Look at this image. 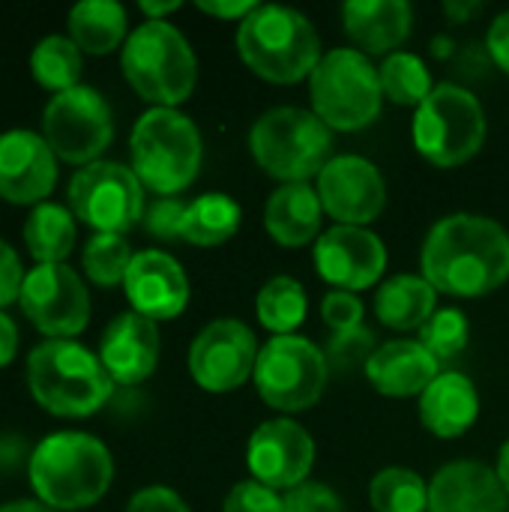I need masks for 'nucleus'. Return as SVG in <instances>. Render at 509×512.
Instances as JSON below:
<instances>
[{"mask_svg": "<svg viewBox=\"0 0 509 512\" xmlns=\"http://www.w3.org/2000/svg\"><path fill=\"white\" fill-rule=\"evenodd\" d=\"M477 9H480V3H453V0L447 3V15H450V18H459V21H465V18H468L471 12H477Z\"/></svg>", "mask_w": 509, "mask_h": 512, "instance_id": "nucleus-49", "label": "nucleus"}, {"mask_svg": "<svg viewBox=\"0 0 509 512\" xmlns=\"http://www.w3.org/2000/svg\"><path fill=\"white\" fill-rule=\"evenodd\" d=\"M318 198L324 213L333 216L336 225L366 228L387 207V183L375 162L345 153L333 156L318 174Z\"/></svg>", "mask_w": 509, "mask_h": 512, "instance_id": "nucleus-16", "label": "nucleus"}, {"mask_svg": "<svg viewBox=\"0 0 509 512\" xmlns=\"http://www.w3.org/2000/svg\"><path fill=\"white\" fill-rule=\"evenodd\" d=\"M132 312L150 321H171L189 306V279L183 267L162 249L135 252L123 279Z\"/></svg>", "mask_w": 509, "mask_h": 512, "instance_id": "nucleus-19", "label": "nucleus"}, {"mask_svg": "<svg viewBox=\"0 0 509 512\" xmlns=\"http://www.w3.org/2000/svg\"><path fill=\"white\" fill-rule=\"evenodd\" d=\"M126 512H192L189 504L168 486H147L132 495Z\"/></svg>", "mask_w": 509, "mask_h": 512, "instance_id": "nucleus-42", "label": "nucleus"}, {"mask_svg": "<svg viewBox=\"0 0 509 512\" xmlns=\"http://www.w3.org/2000/svg\"><path fill=\"white\" fill-rule=\"evenodd\" d=\"M18 306L51 339H72L90 321L87 285L69 264H36L24 276Z\"/></svg>", "mask_w": 509, "mask_h": 512, "instance_id": "nucleus-13", "label": "nucleus"}, {"mask_svg": "<svg viewBox=\"0 0 509 512\" xmlns=\"http://www.w3.org/2000/svg\"><path fill=\"white\" fill-rule=\"evenodd\" d=\"M42 135L54 156L69 165H93L114 141L111 105L96 87L78 84L48 99L42 111Z\"/></svg>", "mask_w": 509, "mask_h": 512, "instance_id": "nucleus-12", "label": "nucleus"}, {"mask_svg": "<svg viewBox=\"0 0 509 512\" xmlns=\"http://www.w3.org/2000/svg\"><path fill=\"white\" fill-rule=\"evenodd\" d=\"M240 60L270 84H297L321 63V39L312 21L291 9L267 3L240 21L237 27Z\"/></svg>", "mask_w": 509, "mask_h": 512, "instance_id": "nucleus-4", "label": "nucleus"}, {"mask_svg": "<svg viewBox=\"0 0 509 512\" xmlns=\"http://www.w3.org/2000/svg\"><path fill=\"white\" fill-rule=\"evenodd\" d=\"M243 210L231 195L207 192L186 204L183 240L192 246H222L240 231Z\"/></svg>", "mask_w": 509, "mask_h": 512, "instance_id": "nucleus-29", "label": "nucleus"}, {"mask_svg": "<svg viewBox=\"0 0 509 512\" xmlns=\"http://www.w3.org/2000/svg\"><path fill=\"white\" fill-rule=\"evenodd\" d=\"M159 348L162 342L156 321L138 312H123L105 327L99 339V360L114 384L132 387L156 372Z\"/></svg>", "mask_w": 509, "mask_h": 512, "instance_id": "nucleus-20", "label": "nucleus"}, {"mask_svg": "<svg viewBox=\"0 0 509 512\" xmlns=\"http://www.w3.org/2000/svg\"><path fill=\"white\" fill-rule=\"evenodd\" d=\"M486 48H489L492 60L509 75V9L492 21L489 36H486Z\"/></svg>", "mask_w": 509, "mask_h": 512, "instance_id": "nucleus-43", "label": "nucleus"}, {"mask_svg": "<svg viewBox=\"0 0 509 512\" xmlns=\"http://www.w3.org/2000/svg\"><path fill=\"white\" fill-rule=\"evenodd\" d=\"M414 144L438 168H456L474 159L486 144V111L480 99L459 84H435L414 114Z\"/></svg>", "mask_w": 509, "mask_h": 512, "instance_id": "nucleus-9", "label": "nucleus"}, {"mask_svg": "<svg viewBox=\"0 0 509 512\" xmlns=\"http://www.w3.org/2000/svg\"><path fill=\"white\" fill-rule=\"evenodd\" d=\"M315 270L333 291H363L381 282L387 270L384 240L357 225H336L315 243Z\"/></svg>", "mask_w": 509, "mask_h": 512, "instance_id": "nucleus-17", "label": "nucleus"}, {"mask_svg": "<svg viewBox=\"0 0 509 512\" xmlns=\"http://www.w3.org/2000/svg\"><path fill=\"white\" fill-rule=\"evenodd\" d=\"M249 150L273 180L309 183L333 159V129L315 111L282 105L252 123Z\"/></svg>", "mask_w": 509, "mask_h": 512, "instance_id": "nucleus-7", "label": "nucleus"}, {"mask_svg": "<svg viewBox=\"0 0 509 512\" xmlns=\"http://www.w3.org/2000/svg\"><path fill=\"white\" fill-rule=\"evenodd\" d=\"M438 375H441V363L420 342L411 339H393L381 345L366 366L369 384L390 399L423 396Z\"/></svg>", "mask_w": 509, "mask_h": 512, "instance_id": "nucleus-22", "label": "nucleus"}, {"mask_svg": "<svg viewBox=\"0 0 509 512\" xmlns=\"http://www.w3.org/2000/svg\"><path fill=\"white\" fill-rule=\"evenodd\" d=\"M306 309H309L306 288L291 276H276L264 282L255 300L261 327H267L276 336H294V330L306 321Z\"/></svg>", "mask_w": 509, "mask_h": 512, "instance_id": "nucleus-31", "label": "nucleus"}, {"mask_svg": "<svg viewBox=\"0 0 509 512\" xmlns=\"http://www.w3.org/2000/svg\"><path fill=\"white\" fill-rule=\"evenodd\" d=\"M285 512H348L345 501L324 483H303L285 495Z\"/></svg>", "mask_w": 509, "mask_h": 512, "instance_id": "nucleus-40", "label": "nucleus"}, {"mask_svg": "<svg viewBox=\"0 0 509 512\" xmlns=\"http://www.w3.org/2000/svg\"><path fill=\"white\" fill-rule=\"evenodd\" d=\"M0 512H54L48 510L45 504H39V501H9V504H3Z\"/></svg>", "mask_w": 509, "mask_h": 512, "instance_id": "nucleus-48", "label": "nucleus"}, {"mask_svg": "<svg viewBox=\"0 0 509 512\" xmlns=\"http://www.w3.org/2000/svg\"><path fill=\"white\" fill-rule=\"evenodd\" d=\"M225 512H285V498L279 492L267 489L258 480H243L237 483L228 498H225Z\"/></svg>", "mask_w": 509, "mask_h": 512, "instance_id": "nucleus-38", "label": "nucleus"}, {"mask_svg": "<svg viewBox=\"0 0 509 512\" xmlns=\"http://www.w3.org/2000/svg\"><path fill=\"white\" fill-rule=\"evenodd\" d=\"M471 339V324L459 309H438L420 330V345L438 360L450 363L456 360Z\"/></svg>", "mask_w": 509, "mask_h": 512, "instance_id": "nucleus-35", "label": "nucleus"}, {"mask_svg": "<svg viewBox=\"0 0 509 512\" xmlns=\"http://www.w3.org/2000/svg\"><path fill=\"white\" fill-rule=\"evenodd\" d=\"M378 78H381L384 96L396 105H417L420 108L426 102V96L435 90L426 63L411 51L387 54L381 69H378Z\"/></svg>", "mask_w": 509, "mask_h": 512, "instance_id": "nucleus-32", "label": "nucleus"}, {"mask_svg": "<svg viewBox=\"0 0 509 512\" xmlns=\"http://www.w3.org/2000/svg\"><path fill=\"white\" fill-rule=\"evenodd\" d=\"M498 474L474 459L444 465L429 483V512H507Z\"/></svg>", "mask_w": 509, "mask_h": 512, "instance_id": "nucleus-21", "label": "nucleus"}, {"mask_svg": "<svg viewBox=\"0 0 509 512\" xmlns=\"http://www.w3.org/2000/svg\"><path fill=\"white\" fill-rule=\"evenodd\" d=\"M24 267H21V258H18V252L6 243V240H0V312L9 306V303H15L18 297H21V285H24Z\"/></svg>", "mask_w": 509, "mask_h": 512, "instance_id": "nucleus-41", "label": "nucleus"}, {"mask_svg": "<svg viewBox=\"0 0 509 512\" xmlns=\"http://www.w3.org/2000/svg\"><path fill=\"white\" fill-rule=\"evenodd\" d=\"M321 315H324V324L333 333L363 327V300L357 294H351V291H330L321 300Z\"/></svg>", "mask_w": 509, "mask_h": 512, "instance_id": "nucleus-39", "label": "nucleus"}, {"mask_svg": "<svg viewBox=\"0 0 509 512\" xmlns=\"http://www.w3.org/2000/svg\"><path fill=\"white\" fill-rule=\"evenodd\" d=\"M177 9H180V3H177V0H165V3L144 0V3H141V12L147 15V21H165L162 15H171V12H177Z\"/></svg>", "mask_w": 509, "mask_h": 512, "instance_id": "nucleus-46", "label": "nucleus"}, {"mask_svg": "<svg viewBox=\"0 0 509 512\" xmlns=\"http://www.w3.org/2000/svg\"><path fill=\"white\" fill-rule=\"evenodd\" d=\"M75 216L63 204L42 201L24 222V243L36 264H63L75 249Z\"/></svg>", "mask_w": 509, "mask_h": 512, "instance_id": "nucleus-28", "label": "nucleus"}, {"mask_svg": "<svg viewBox=\"0 0 509 512\" xmlns=\"http://www.w3.org/2000/svg\"><path fill=\"white\" fill-rule=\"evenodd\" d=\"M30 396L54 417H90L114 393L99 354L75 339H45L27 357Z\"/></svg>", "mask_w": 509, "mask_h": 512, "instance_id": "nucleus-3", "label": "nucleus"}, {"mask_svg": "<svg viewBox=\"0 0 509 512\" xmlns=\"http://www.w3.org/2000/svg\"><path fill=\"white\" fill-rule=\"evenodd\" d=\"M36 501L54 512L87 510L114 480L111 450L87 432H54L39 441L27 465Z\"/></svg>", "mask_w": 509, "mask_h": 512, "instance_id": "nucleus-2", "label": "nucleus"}, {"mask_svg": "<svg viewBox=\"0 0 509 512\" xmlns=\"http://www.w3.org/2000/svg\"><path fill=\"white\" fill-rule=\"evenodd\" d=\"M183 216H186V201L180 198H156L144 210V228L156 240H183Z\"/></svg>", "mask_w": 509, "mask_h": 512, "instance_id": "nucleus-37", "label": "nucleus"}, {"mask_svg": "<svg viewBox=\"0 0 509 512\" xmlns=\"http://www.w3.org/2000/svg\"><path fill=\"white\" fill-rule=\"evenodd\" d=\"M375 512H429V486L417 471L384 468L369 483Z\"/></svg>", "mask_w": 509, "mask_h": 512, "instance_id": "nucleus-33", "label": "nucleus"}, {"mask_svg": "<svg viewBox=\"0 0 509 512\" xmlns=\"http://www.w3.org/2000/svg\"><path fill=\"white\" fill-rule=\"evenodd\" d=\"M378 351L375 345V333L369 327H354L345 333H333L327 342V366L330 372H354V369H366L372 354Z\"/></svg>", "mask_w": 509, "mask_h": 512, "instance_id": "nucleus-36", "label": "nucleus"}, {"mask_svg": "<svg viewBox=\"0 0 509 512\" xmlns=\"http://www.w3.org/2000/svg\"><path fill=\"white\" fill-rule=\"evenodd\" d=\"M480 417V393L462 372H441L420 396V420L435 438H462Z\"/></svg>", "mask_w": 509, "mask_h": 512, "instance_id": "nucleus-25", "label": "nucleus"}, {"mask_svg": "<svg viewBox=\"0 0 509 512\" xmlns=\"http://www.w3.org/2000/svg\"><path fill=\"white\" fill-rule=\"evenodd\" d=\"M132 258L135 252L120 234H93L84 246L81 264H84L87 279L96 288H114V285H123Z\"/></svg>", "mask_w": 509, "mask_h": 512, "instance_id": "nucleus-34", "label": "nucleus"}, {"mask_svg": "<svg viewBox=\"0 0 509 512\" xmlns=\"http://www.w3.org/2000/svg\"><path fill=\"white\" fill-rule=\"evenodd\" d=\"M69 210L96 234H126L144 219V183L132 165L93 162L69 180Z\"/></svg>", "mask_w": 509, "mask_h": 512, "instance_id": "nucleus-11", "label": "nucleus"}, {"mask_svg": "<svg viewBox=\"0 0 509 512\" xmlns=\"http://www.w3.org/2000/svg\"><path fill=\"white\" fill-rule=\"evenodd\" d=\"M57 156L45 135L9 129L0 135V198L9 204H42L57 186Z\"/></svg>", "mask_w": 509, "mask_h": 512, "instance_id": "nucleus-18", "label": "nucleus"}, {"mask_svg": "<svg viewBox=\"0 0 509 512\" xmlns=\"http://www.w3.org/2000/svg\"><path fill=\"white\" fill-rule=\"evenodd\" d=\"M198 9L213 15V18L243 21V18H249L258 9V3L255 0H198Z\"/></svg>", "mask_w": 509, "mask_h": 512, "instance_id": "nucleus-44", "label": "nucleus"}, {"mask_svg": "<svg viewBox=\"0 0 509 512\" xmlns=\"http://www.w3.org/2000/svg\"><path fill=\"white\" fill-rule=\"evenodd\" d=\"M255 333L237 318L207 324L189 345V375L207 393H231L255 375Z\"/></svg>", "mask_w": 509, "mask_h": 512, "instance_id": "nucleus-14", "label": "nucleus"}, {"mask_svg": "<svg viewBox=\"0 0 509 512\" xmlns=\"http://www.w3.org/2000/svg\"><path fill=\"white\" fill-rule=\"evenodd\" d=\"M438 312V291L411 273L387 279L375 294V315L390 330H423V324Z\"/></svg>", "mask_w": 509, "mask_h": 512, "instance_id": "nucleus-26", "label": "nucleus"}, {"mask_svg": "<svg viewBox=\"0 0 509 512\" xmlns=\"http://www.w3.org/2000/svg\"><path fill=\"white\" fill-rule=\"evenodd\" d=\"M321 222L324 207L318 189L309 183H282L264 204V228L285 249H300L312 240L318 243Z\"/></svg>", "mask_w": 509, "mask_h": 512, "instance_id": "nucleus-24", "label": "nucleus"}, {"mask_svg": "<svg viewBox=\"0 0 509 512\" xmlns=\"http://www.w3.org/2000/svg\"><path fill=\"white\" fill-rule=\"evenodd\" d=\"M345 33L369 54H393L414 27V9L405 0H348L342 6Z\"/></svg>", "mask_w": 509, "mask_h": 512, "instance_id": "nucleus-23", "label": "nucleus"}, {"mask_svg": "<svg viewBox=\"0 0 509 512\" xmlns=\"http://www.w3.org/2000/svg\"><path fill=\"white\" fill-rule=\"evenodd\" d=\"M129 87L153 108H177L198 81V60L189 39L168 21H144L123 42L120 54Z\"/></svg>", "mask_w": 509, "mask_h": 512, "instance_id": "nucleus-5", "label": "nucleus"}, {"mask_svg": "<svg viewBox=\"0 0 509 512\" xmlns=\"http://www.w3.org/2000/svg\"><path fill=\"white\" fill-rule=\"evenodd\" d=\"M312 111L336 132L366 129L384 102L378 69L357 48H336L309 75Z\"/></svg>", "mask_w": 509, "mask_h": 512, "instance_id": "nucleus-8", "label": "nucleus"}, {"mask_svg": "<svg viewBox=\"0 0 509 512\" xmlns=\"http://www.w3.org/2000/svg\"><path fill=\"white\" fill-rule=\"evenodd\" d=\"M126 9L117 0H81L69 12V39L81 54H111L126 42Z\"/></svg>", "mask_w": 509, "mask_h": 512, "instance_id": "nucleus-27", "label": "nucleus"}, {"mask_svg": "<svg viewBox=\"0 0 509 512\" xmlns=\"http://www.w3.org/2000/svg\"><path fill=\"white\" fill-rule=\"evenodd\" d=\"M84 69V54L81 48L69 39V36H45L36 42L33 54H30V75L39 87L57 93H66L72 87H78Z\"/></svg>", "mask_w": 509, "mask_h": 512, "instance_id": "nucleus-30", "label": "nucleus"}, {"mask_svg": "<svg viewBox=\"0 0 509 512\" xmlns=\"http://www.w3.org/2000/svg\"><path fill=\"white\" fill-rule=\"evenodd\" d=\"M495 474H498V480H501V486H504V492L509 495V438L501 444V453H498V468H495Z\"/></svg>", "mask_w": 509, "mask_h": 512, "instance_id": "nucleus-47", "label": "nucleus"}, {"mask_svg": "<svg viewBox=\"0 0 509 512\" xmlns=\"http://www.w3.org/2000/svg\"><path fill=\"white\" fill-rule=\"evenodd\" d=\"M15 351H18V327L6 312H0V369H6L15 360Z\"/></svg>", "mask_w": 509, "mask_h": 512, "instance_id": "nucleus-45", "label": "nucleus"}, {"mask_svg": "<svg viewBox=\"0 0 509 512\" xmlns=\"http://www.w3.org/2000/svg\"><path fill=\"white\" fill-rule=\"evenodd\" d=\"M423 279L453 297H483L509 279V231L477 213H453L432 225L423 252Z\"/></svg>", "mask_w": 509, "mask_h": 512, "instance_id": "nucleus-1", "label": "nucleus"}, {"mask_svg": "<svg viewBox=\"0 0 509 512\" xmlns=\"http://www.w3.org/2000/svg\"><path fill=\"white\" fill-rule=\"evenodd\" d=\"M252 378L258 396L270 408L300 414L324 396L330 366L315 342L303 336H273L261 348Z\"/></svg>", "mask_w": 509, "mask_h": 512, "instance_id": "nucleus-10", "label": "nucleus"}, {"mask_svg": "<svg viewBox=\"0 0 509 512\" xmlns=\"http://www.w3.org/2000/svg\"><path fill=\"white\" fill-rule=\"evenodd\" d=\"M132 171L159 198H177L201 168L204 144L198 126L177 108H150L138 117L132 138Z\"/></svg>", "mask_w": 509, "mask_h": 512, "instance_id": "nucleus-6", "label": "nucleus"}, {"mask_svg": "<svg viewBox=\"0 0 509 512\" xmlns=\"http://www.w3.org/2000/svg\"><path fill=\"white\" fill-rule=\"evenodd\" d=\"M246 465L252 477L267 489L291 492L309 483V474L315 468V441L300 423L288 417L267 420L249 438Z\"/></svg>", "mask_w": 509, "mask_h": 512, "instance_id": "nucleus-15", "label": "nucleus"}]
</instances>
